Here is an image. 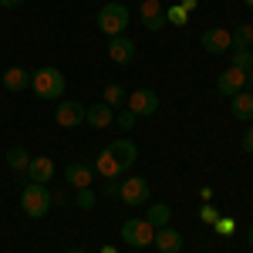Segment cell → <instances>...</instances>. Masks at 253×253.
I'll use <instances>...</instances> for the list:
<instances>
[{"label":"cell","mask_w":253,"mask_h":253,"mask_svg":"<svg viewBox=\"0 0 253 253\" xmlns=\"http://www.w3.org/2000/svg\"><path fill=\"white\" fill-rule=\"evenodd\" d=\"M78 210H95V193H91V186L88 189H78Z\"/></svg>","instance_id":"obj_26"},{"label":"cell","mask_w":253,"mask_h":253,"mask_svg":"<svg viewBox=\"0 0 253 253\" xmlns=\"http://www.w3.org/2000/svg\"><path fill=\"white\" fill-rule=\"evenodd\" d=\"M152 247L159 253H179L182 250V233L172 230V226H159L156 236H152Z\"/></svg>","instance_id":"obj_12"},{"label":"cell","mask_w":253,"mask_h":253,"mask_svg":"<svg viewBox=\"0 0 253 253\" xmlns=\"http://www.w3.org/2000/svg\"><path fill=\"white\" fill-rule=\"evenodd\" d=\"M243 152H253V128L243 132Z\"/></svg>","instance_id":"obj_30"},{"label":"cell","mask_w":253,"mask_h":253,"mask_svg":"<svg viewBox=\"0 0 253 253\" xmlns=\"http://www.w3.org/2000/svg\"><path fill=\"white\" fill-rule=\"evenodd\" d=\"M203 51H210V54H226L230 47H233V38H230V31H223V27H210V31H203Z\"/></svg>","instance_id":"obj_7"},{"label":"cell","mask_w":253,"mask_h":253,"mask_svg":"<svg viewBox=\"0 0 253 253\" xmlns=\"http://www.w3.org/2000/svg\"><path fill=\"white\" fill-rule=\"evenodd\" d=\"M179 7H182V10H186V14H189V10H196V0H182V3H179Z\"/></svg>","instance_id":"obj_33"},{"label":"cell","mask_w":253,"mask_h":253,"mask_svg":"<svg viewBox=\"0 0 253 253\" xmlns=\"http://www.w3.org/2000/svg\"><path fill=\"white\" fill-rule=\"evenodd\" d=\"M230 38H233V47H250L253 44V24H240Z\"/></svg>","instance_id":"obj_23"},{"label":"cell","mask_w":253,"mask_h":253,"mask_svg":"<svg viewBox=\"0 0 253 253\" xmlns=\"http://www.w3.org/2000/svg\"><path fill=\"white\" fill-rule=\"evenodd\" d=\"M247 88H250V91H253V68H250V71H247Z\"/></svg>","instance_id":"obj_34"},{"label":"cell","mask_w":253,"mask_h":253,"mask_svg":"<svg viewBox=\"0 0 253 253\" xmlns=\"http://www.w3.org/2000/svg\"><path fill=\"white\" fill-rule=\"evenodd\" d=\"M247 236H250V247H253V223H250V233H247Z\"/></svg>","instance_id":"obj_36"},{"label":"cell","mask_w":253,"mask_h":253,"mask_svg":"<svg viewBox=\"0 0 253 253\" xmlns=\"http://www.w3.org/2000/svg\"><path fill=\"white\" fill-rule=\"evenodd\" d=\"M24 0H0V7H7V10H14V7H20Z\"/></svg>","instance_id":"obj_32"},{"label":"cell","mask_w":253,"mask_h":253,"mask_svg":"<svg viewBox=\"0 0 253 253\" xmlns=\"http://www.w3.org/2000/svg\"><path fill=\"white\" fill-rule=\"evenodd\" d=\"M27 179H31V182H51V179H54V162L47 156H34L31 166H27Z\"/></svg>","instance_id":"obj_16"},{"label":"cell","mask_w":253,"mask_h":253,"mask_svg":"<svg viewBox=\"0 0 253 253\" xmlns=\"http://www.w3.org/2000/svg\"><path fill=\"white\" fill-rule=\"evenodd\" d=\"M108 58L115 61V64H128V61L135 58V44L125 38V34H118V38H108Z\"/></svg>","instance_id":"obj_13"},{"label":"cell","mask_w":253,"mask_h":253,"mask_svg":"<svg viewBox=\"0 0 253 253\" xmlns=\"http://www.w3.org/2000/svg\"><path fill=\"white\" fill-rule=\"evenodd\" d=\"M95 169H98L101 175H105V179H118V175H122V166H118V159L112 156L108 149H101V152H98V159H95Z\"/></svg>","instance_id":"obj_18"},{"label":"cell","mask_w":253,"mask_h":253,"mask_svg":"<svg viewBox=\"0 0 253 253\" xmlns=\"http://www.w3.org/2000/svg\"><path fill=\"white\" fill-rule=\"evenodd\" d=\"M64 179H68L75 189H88V186L95 182V169L84 166V162H71V166L64 169Z\"/></svg>","instance_id":"obj_14"},{"label":"cell","mask_w":253,"mask_h":253,"mask_svg":"<svg viewBox=\"0 0 253 253\" xmlns=\"http://www.w3.org/2000/svg\"><path fill=\"white\" fill-rule=\"evenodd\" d=\"M169 216H172V210H169L166 203H156V206L145 213V219H149V223H152V226L159 230V226H169Z\"/></svg>","instance_id":"obj_21"},{"label":"cell","mask_w":253,"mask_h":253,"mask_svg":"<svg viewBox=\"0 0 253 253\" xmlns=\"http://www.w3.org/2000/svg\"><path fill=\"white\" fill-rule=\"evenodd\" d=\"M7 166H10V169H17V172H27V166H31V156H27V149L14 145V149L7 152Z\"/></svg>","instance_id":"obj_20"},{"label":"cell","mask_w":253,"mask_h":253,"mask_svg":"<svg viewBox=\"0 0 253 253\" xmlns=\"http://www.w3.org/2000/svg\"><path fill=\"white\" fill-rule=\"evenodd\" d=\"M216 230L219 233H233V219H216Z\"/></svg>","instance_id":"obj_29"},{"label":"cell","mask_w":253,"mask_h":253,"mask_svg":"<svg viewBox=\"0 0 253 253\" xmlns=\"http://www.w3.org/2000/svg\"><path fill=\"white\" fill-rule=\"evenodd\" d=\"M125 98H128V91L122 84H105V105L118 108V105H125Z\"/></svg>","instance_id":"obj_22"},{"label":"cell","mask_w":253,"mask_h":253,"mask_svg":"<svg viewBox=\"0 0 253 253\" xmlns=\"http://www.w3.org/2000/svg\"><path fill=\"white\" fill-rule=\"evenodd\" d=\"M128 20H132V14H128L125 3H105V7L98 10V31L108 34V38H118V34L128 27Z\"/></svg>","instance_id":"obj_3"},{"label":"cell","mask_w":253,"mask_h":253,"mask_svg":"<svg viewBox=\"0 0 253 253\" xmlns=\"http://www.w3.org/2000/svg\"><path fill=\"white\" fill-rule=\"evenodd\" d=\"M118 125H122V128H132V125H135V115H132V112H122V115H118Z\"/></svg>","instance_id":"obj_28"},{"label":"cell","mask_w":253,"mask_h":253,"mask_svg":"<svg viewBox=\"0 0 253 253\" xmlns=\"http://www.w3.org/2000/svg\"><path fill=\"white\" fill-rule=\"evenodd\" d=\"M122 193V182H118V179H108V182H105V196H118Z\"/></svg>","instance_id":"obj_27"},{"label":"cell","mask_w":253,"mask_h":253,"mask_svg":"<svg viewBox=\"0 0 253 253\" xmlns=\"http://www.w3.org/2000/svg\"><path fill=\"white\" fill-rule=\"evenodd\" d=\"M243 3H247V7H250V10H253V0H243Z\"/></svg>","instance_id":"obj_37"},{"label":"cell","mask_w":253,"mask_h":253,"mask_svg":"<svg viewBox=\"0 0 253 253\" xmlns=\"http://www.w3.org/2000/svg\"><path fill=\"white\" fill-rule=\"evenodd\" d=\"M68 253H84V250H68Z\"/></svg>","instance_id":"obj_38"},{"label":"cell","mask_w":253,"mask_h":253,"mask_svg":"<svg viewBox=\"0 0 253 253\" xmlns=\"http://www.w3.org/2000/svg\"><path fill=\"white\" fill-rule=\"evenodd\" d=\"M51 193H47V186L44 182H27L24 186V193H20V210L31 216V219H41V216H47L51 210Z\"/></svg>","instance_id":"obj_2"},{"label":"cell","mask_w":253,"mask_h":253,"mask_svg":"<svg viewBox=\"0 0 253 253\" xmlns=\"http://www.w3.org/2000/svg\"><path fill=\"white\" fill-rule=\"evenodd\" d=\"M138 17L145 24V31H159V27L166 24V7H162V0H142V3H138Z\"/></svg>","instance_id":"obj_10"},{"label":"cell","mask_w":253,"mask_h":253,"mask_svg":"<svg viewBox=\"0 0 253 253\" xmlns=\"http://www.w3.org/2000/svg\"><path fill=\"white\" fill-rule=\"evenodd\" d=\"M84 112H88V108H81V101H58L54 118H58L61 128H78L81 122H84Z\"/></svg>","instance_id":"obj_8"},{"label":"cell","mask_w":253,"mask_h":253,"mask_svg":"<svg viewBox=\"0 0 253 253\" xmlns=\"http://www.w3.org/2000/svg\"><path fill=\"white\" fill-rule=\"evenodd\" d=\"M166 20H169V24H175V27H182V24L189 20V14H186V10L175 3V7H166Z\"/></svg>","instance_id":"obj_25"},{"label":"cell","mask_w":253,"mask_h":253,"mask_svg":"<svg viewBox=\"0 0 253 253\" xmlns=\"http://www.w3.org/2000/svg\"><path fill=\"white\" fill-rule=\"evenodd\" d=\"M84 122H88L91 128H108V125L115 122V108L105 105V101H98V105H91V108L84 112Z\"/></svg>","instance_id":"obj_15"},{"label":"cell","mask_w":253,"mask_h":253,"mask_svg":"<svg viewBox=\"0 0 253 253\" xmlns=\"http://www.w3.org/2000/svg\"><path fill=\"white\" fill-rule=\"evenodd\" d=\"M233 68H240V71H250L253 68V51L250 47H233Z\"/></svg>","instance_id":"obj_24"},{"label":"cell","mask_w":253,"mask_h":253,"mask_svg":"<svg viewBox=\"0 0 253 253\" xmlns=\"http://www.w3.org/2000/svg\"><path fill=\"white\" fill-rule=\"evenodd\" d=\"M0 81H3V88H7V91H24V88L31 84V75H27L24 68H7Z\"/></svg>","instance_id":"obj_19"},{"label":"cell","mask_w":253,"mask_h":253,"mask_svg":"<svg viewBox=\"0 0 253 253\" xmlns=\"http://www.w3.org/2000/svg\"><path fill=\"white\" fill-rule=\"evenodd\" d=\"M125 105H128L132 115H156L159 112V95L149 91V88H138V91H132V95L125 98Z\"/></svg>","instance_id":"obj_6"},{"label":"cell","mask_w":253,"mask_h":253,"mask_svg":"<svg viewBox=\"0 0 253 253\" xmlns=\"http://www.w3.org/2000/svg\"><path fill=\"white\" fill-rule=\"evenodd\" d=\"M162 3H166V0H162Z\"/></svg>","instance_id":"obj_39"},{"label":"cell","mask_w":253,"mask_h":253,"mask_svg":"<svg viewBox=\"0 0 253 253\" xmlns=\"http://www.w3.org/2000/svg\"><path fill=\"white\" fill-rule=\"evenodd\" d=\"M230 112H233L240 122H250L253 118V91H236L230 98Z\"/></svg>","instance_id":"obj_17"},{"label":"cell","mask_w":253,"mask_h":253,"mask_svg":"<svg viewBox=\"0 0 253 253\" xmlns=\"http://www.w3.org/2000/svg\"><path fill=\"white\" fill-rule=\"evenodd\" d=\"M108 152L118 159V166H122V172H125V169H132V166H135V159H138V145L132 142V138H115V142L108 145Z\"/></svg>","instance_id":"obj_11"},{"label":"cell","mask_w":253,"mask_h":253,"mask_svg":"<svg viewBox=\"0 0 253 253\" xmlns=\"http://www.w3.org/2000/svg\"><path fill=\"white\" fill-rule=\"evenodd\" d=\"M101 253H118V250L115 247H101Z\"/></svg>","instance_id":"obj_35"},{"label":"cell","mask_w":253,"mask_h":253,"mask_svg":"<svg viewBox=\"0 0 253 253\" xmlns=\"http://www.w3.org/2000/svg\"><path fill=\"white\" fill-rule=\"evenodd\" d=\"M31 91L38 98H44V101H58L64 95V75L58 68H38L31 75Z\"/></svg>","instance_id":"obj_1"},{"label":"cell","mask_w":253,"mask_h":253,"mask_svg":"<svg viewBox=\"0 0 253 253\" xmlns=\"http://www.w3.org/2000/svg\"><path fill=\"white\" fill-rule=\"evenodd\" d=\"M118 199H122L125 206H142V203L149 199V182H145L142 175L122 179V193H118Z\"/></svg>","instance_id":"obj_5"},{"label":"cell","mask_w":253,"mask_h":253,"mask_svg":"<svg viewBox=\"0 0 253 253\" xmlns=\"http://www.w3.org/2000/svg\"><path fill=\"white\" fill-rule=\"evenodd\" d=\"M203 219H206V223H216L219 216H216V210H213V206H203Z\"/></svg>","instance_id":"obj_31"},{"label":"cell","mask_w":253,"mask_h":253,"mask_svg":"<svg viewBox=\"0 0 253 253\" xmlns=\"http://www.w3.org/2000/svg\"><path fill=\"white\" fill-rule=\"evenodd\" d=\"M243 84H247V71H240V68H226L219 78H216V91L219 95H226V98H233L236 91H243Z\"/></svg>","instance_id":"obj_9"},{"label":"cell","mask_w":253,"mask_h":253,"mask_svg":"<svg viewBox=\"0 0 253 253\" xmlns=\"http://www.w3.org/2000/svg\"><path fill=\"white\" fill-rule=\"evenodd\" d=\"M152 236H156V226H152L145 216H135V219H125V223H122V240H125L128 247H135V250L149 247Z\"/></svg>","instance_id":"obj_4"}]
</instances>
